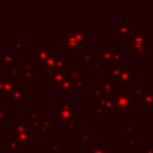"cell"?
I'll return each mask as SVG.
<instances>
[{"label": "cell", "instance_id": "cell-1", "mask_svg": "<svg viewBox=\"0 0 153 153\" xmlns=\"http://www.w3.org/2000/svg\"><path fill=\"white\" fill-rule=\"evenodd\" d=\"M129 50L137 56L149 50V37L146 36L145 31H131L129 36Z\"/></svg>", "mask_w": 153, "mask_h": 153}, {"label": "cell", "instance_id": "cell-2", "mask_svg": "<svg viewBox=\"0 0 153 153\" xmlns=\"http://www.w3.org/2000/svg\"><path fill=\"white\" fill-rule=\"evenodd\" d=\"M114 110L116 111H124V110H131V97L128 94V92L120 91L115 94L114 98Z\"/></svg>", "mask_w": 153, "mask_h": 153}, {"label": "cell", "instance_id": "cell-3", "mask_svg": "<svg viewBox=\"0 0 153 153\" xmlns=\"http://www.w3.org/2000/svg\"><path fill=\"white\" fill-rule=\"evenodd\" d=\"M85 41L86 39L81 35H79L76 31H75V33H72V35L69 33V36L65 38V49L66 50H71V51H75V50L82 49Z\"/></svg>", "mask_w": 153, "mask_h": 153}, {"label": "cell", "instance_id": "cell-4", "mask_svg": "<svg viewBox=\"0 0 153 153\" xmlns=\"http://www.w3.org/2000/svg\"><path fill=\"white\" fill-rule=\"evenodd\" d=\"M131 27H133L131 25H129V26H127V25H114V35H116L120 41L127 39V38H129V36L133 31Z\"/></svg>", "mask_w": 153, "mask_h": 153}, {"label": "cell", "instance_id": "cell-5", "mask_svg": "<svg viewBox=\"0 0 153 153\" xmlns=\"http://www.w3.org/2000/svg\"><path fill=\"white\" fill-rule=\"evenodd\" d=\"M63 129H65V133H67V131H74V133H76L79 130V114L78 112L76 114L74 112L69 118L66 120Z\"/></svg>", "mask_w": 153, "mask_h": 153}, {"label": "cell", "instance_id": "cell-6", "mask_svg": "<svg viewBox=\"0 0 153 153\" xmlns=\"http://www.w3.org/2000/svg\"><path fill=\"white\" fill-rule=\"evenodd\" d=\"M133 69L129 67V65H124V67H123V69H122V72L120 73V75H118V78H117V80H118V82L121 84V85H128V84H130L131 81H133Z\"/></svg>", "mask_w": 153, "mask_h": 153}, {"label": "cell", "instance_id": "cell-7", "mask_svg": "<svg viewBox=\"0 0 153 153\" xmlns=\"http://www.w3.org/2000/svg\"><path fill=\"white\" fill-rule=\"evenodd\" d=\"M140 104L145 106L147 111L149 110V108L153 105V90H147L146 92H143L140 98Z\"/></svg>", "mask_w": 153, "mask_h": 153}, {"label": "cell", "instance_id": "cell-8", "mask_svg": "<svg viewBox=\"0 0 153 153\" xmlns=\"http://www.w3.org/2000/svg\"><path fill=\"white\" fill-rule=\"evenodd\" d=\"M85 153H111V151L108 149L106 146H91V148L85 151Z\"/></svg>", "mask_w": 153, "mask_h": 153}, {"label": "cell", "instance_id": "cell-9", "mask_svg": "<svg viewBox=\"0 0 153 153\" xmlns=\"http://www.w3.org/2000/svg\"><path fill=\"white\" fill-rule=\"evenodd\" d=\"M143 92H145V86L143 85H136V86H134V98L135 99H139L140 100V98L143 94Z\"/></svg>", "mask_w": 153, "mask_h": 153}, {"label": "cell", "instance_id": "cell-10", "mask_svg": "<svg viewBox=\"0 0 153 153\" xmlns=\"http://www.w3.org/2000/svg\"><path fill=\"white\" fill-rule=\"evenodd\" d=\"M88 141H90V135L88 134H81L80 135V140H79L80 145H84L85 142H88Z\"/></svg>", "mask_w": 153, "mask_h": 153}, {"label": "cell", "instance_id": "cell-11", "mask_svg": "<svg viewBox=\"0 0 153 153\" xmlns=\"http://www.w3.org/2000/svg\"><path fill=\"white\" fill-rule=\"evenodd\" d=\"M133 143L134 145H137L139 143V140H136V139H134L133 137V135L131 134H129V149H133Z\"/></svg>", "mask_w": 153, "mask_h": 153}, {"label": "cell", "instance_id": "cell-12", "mask_svg": "<svg viewBox=\"0 0 153 153\" xmlns=\"http://www.w3.org/2000/svg\"><path fill=\"white\" fill-rule=\"evenodd\" d=\"M145 153H153V145H146Z\"/></svg>", "mask_w": 153, "mask_h": 153}, {"label": "cell", "instance_id": "cell-13", "mask_svg": "<svg viewBox=\"0 0 153 153\" xmlns=\"http://www.w3.org/2000/svg\"><path fill=\"white\" fill-rule=\"evenodd\" d=\"M151 31H152V37H153V25L151 26Z\"/></svg>", "mask_w": 153, "mask_h": 153}]
</instances>
